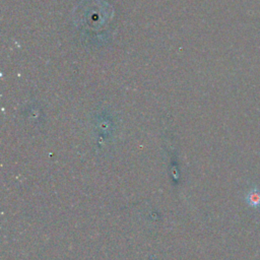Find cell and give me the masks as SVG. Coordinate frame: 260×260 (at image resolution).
<instances>
[{"instance_id": "6da1fadb", "label": "cell", "mask_w": 260, "mask_h": 260, "mask_svg": "<svg viewBox=\"0 0 260 260\" xmlns=\"http://www.w3.org/2000/svg\"><path fill=\"white\" fill-rule=\"evenodd\" d=\"M246 202L253 208L260 207V189L257 187L251 188L246 195Z\"/></svg>"}]
</instances>
